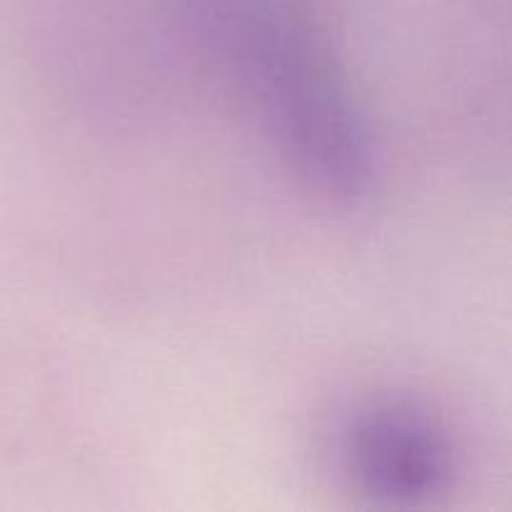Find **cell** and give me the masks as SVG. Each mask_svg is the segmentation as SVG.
Returning a JSON list of instances; mask_svg holds the SVG:
<instances>
[{
  "label": "cell",
  "mask_w": 512,
  "mask_h": 512,
  "mask_svg": "<svg viewBox=\"0 0 512 512\" xmlns=\"http://www.w3.org/2000/svg\"><path fill=\"white\" fill-rule=\"evenodd\" d=\"M343 460L370 498L415 505L448 488L453 443L438 420L405 403L358 410L343 430Z\"/></svg>",
  "instance_id": "cell-2"
},
{
  "label": "cell",
  "mask_w": 512,
  "mask_h": 512,
  "mask_svg": "<svg viewBox=\"0 0 512 512\" xmlns=\"http://www.w3.org/2000/svg\"><path fill=\"white\" fill-rule=\"evenodd\" d=\"M205 33L305 180L363 195L373 148L330 50L288 0H205Z\"/></svg>",
  "instance_id": "cell-1"
}]
</instances>
